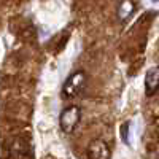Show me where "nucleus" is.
I'll return each mask as SVG.
<instances>
[{
  "mask_svg": "<svg viewBox=\"0 0 159 159\" xmlns=\"http://www.w3.org/2000/svg\"><path fill=\"white\" fill-rule=\"evenodd\" d=\"M157 89H159V65L150 69L145 75V91H147V94L151 96Z\"/></svg>",
  "mask_w": 159,
  "mask_h": 159,
  "instance_id": "nucleus-4",
  "label": "nucleus"
},
{
  "mask_svg": "<svg viewBox=\"0 0 159 159\" xmlns=\"http://www.w3.org/2000/svg\"><path fill=\"white\" fill-rule=\"evenodd\" d=\"M134 10H135V3L132 2V0H121V2L118 3V8H116V16L121 22H124L132 16Z\"/></svg>",
  "mask_w": 159,
  "mask_h": 159,
  "instance_id": "nucleus-5",
  "label": "nucleus"
},
{
  "mask_svg": "<svg viewBox=\"0 0 159 159\" xmlns=\"http://www.w3.org/2000/svg\"><path fill=\"white\" fill-rule=\"evenodd\" d=\"M153 2H159V0H153Z\"/></svg>",
  "mask_w": 159,
  "mask_h": 159,
  "instance_id": "nucleus-7",
  "label": "nucleus"
},
{
  "mask_svg": "<svg viewBox=\"0 0 159 159\" xmlns=\"http://www.w3.org/2000/svg\"><path fill=\"white\" fill-rule=\"evenodd\" d=\"M88 157L89 159H111V151L108 148V145L102 139H96L89 143Z\"/></svg>",
  "mask_w": 159,
  "mask_h": 159,
  "instance_id": "nucleus-3",
  "label": "nucleus"
},
{
  "mask_svg": "<svg viewBox=\"0 0 159 159\" xmlns=\"http://www.w3.org/2000/svg\"><path fill=\"white\" fill-rule=\"evenodd\" d=\"M127 129H129V124L127 123H124L123 126H121V135H123V140L127 143Z\"/></svg>",
  "mask_w": 159,
  "mask_h": 159,
  "instance_id": "nucleus-6",
  "label": "nucleus"
},
{
  "mask_svg": "<svg viewBox=\"0 0 159 159\" xmlns=\"http://www.w3.org/2000/svg\"><path fill=\"white\" fill-rule=\"evenodd\" d=\"M86 83V73L83 70H78L72 73L62 86V99H72L76 94H80Z\"/></svg>",
  "mask_w": 159,
  "mask_h": 159,
  "instance_id": "nucleus-1",
  "label": "nucleus"
},
{
  "mask_svg": "<svg viewBox=\"0 0 159 159\" xmlns=\"http://www.w3.org/2000/svg\"><path fill=\"white\" fill-rule=\"evenodd\" d=\"M80 118H81V110H80L78 105H70L67 107L59 116V126L65 134H70L75 130V127L80 123Z\"/></svg>",
  "mask_w": 159,
  "mask_h": 159,
  "instance_id": "nucleus-2",
  "label": "nucleus"
}]
</instances>
